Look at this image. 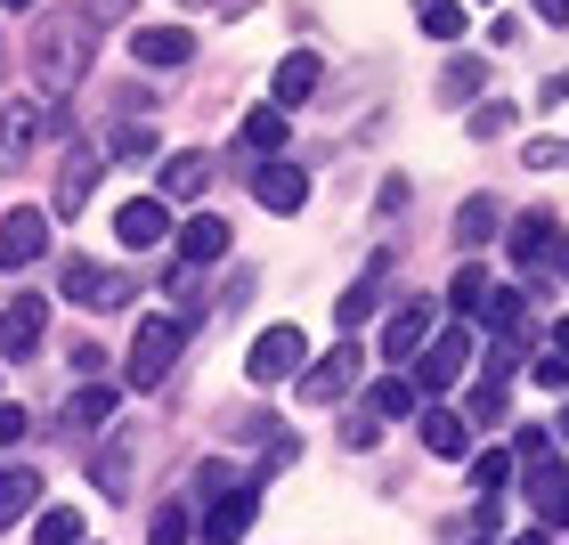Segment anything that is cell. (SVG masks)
Returning a JSON list of instances; mask_svg holds the SVG:
<instances>
[{"mask_svg": "<svg viewBox=\"0 0 569 545\" xmlns=\"http://www.w3.org/2000/svg\"><path fill=\"white\" fill-rule=\"evenodd\" d=\"M98 58V17L90 9H41L33 33H24V66H33V90L41 98H73L82 73Z\"/></svg>", "mask_w": 569, "mask_h": 545, "instance_id": "1", "label": "cell"}, {"mask_svg": "<svg viewBox=\"0 0 569 545\" xmlns=\"http://www.w3.org/2000/svg\"><path fill=\"white\" fill-rule=\"evenodd\" d=\"M179 343H188L179 318H139V334H131V392H163L171 367H179Z\"/></svg>", "mask_w": 569, "mask_h": 545, "instance_id": "2", "label": "cell"}, {"mask_svg": "<svg viewBox=\"0 0 569 545\" xmlns=\"http://www.w3.org/2000/svg\"><path fill=\"white\" fill-rule=\"evenodd\" d=\"M301 367H309V343H301V326H261V334H252V350H244V375L261 383V392L293 383Z\"/></svg>", "mask_w": 569, "mask_h": 545, "instance_id": "3", "label": "cell"}, {"mask_svg": "<svg viewBox=\"0 0 569 545\" xmlns=\"http://www.w3.org/2000/svg\"><path fill=\"white\" fill-rule=\"evenodd\" d=\"M49 122H58V107H41V98H0V171H24Z\"/></svg>", "mask_w": 569, "mask_h": 545, "instance_id": "4", "label": "cell"}, {"mask_svg": "<svg viewBox=\"0 0 569 545\" xmlns=\"http://www.w3.org/2000/svg\"><path fill=\"white\" fill-rule=\"evenodd\" d=\"M463 367H472V326H439L431 343L416 350V383H423V392H448V383H463Z\"/></svg>", "mask_w": 569, "mask_h": 545, "instance_id": "5", "label": "cell"}, {"mask_svg": "<svg viewBox=\"0 0 569 545\" xmlns=\"http://www.w3.org/2000/svg\"><path fill=\"white\" fill-rule=\"evenodd\" d=\"M114 237L131 245V252H154L163 237H179V228H171V196H131L114 212Z\"/></svg>", "mask_w": 569, "mask_h": 545, "instance_id": "6", "label": "cell"}, {"mask_svg": "<svg viewBox=\"0 0 569 545\" xmlns=\"http://www.w3.org/2000/svg\"><path fill=\"white\" fill-rule=\"evenodd\" d=\"M529 505H537V522L546 529H569V464H553V448L546 456H529Z\"/></svg>", "mask_w": 569, "mask_h": 545, "instance_id": "7", "label": "cell"}, {"mask_svg": "<svg viewBox=\"0 0 569 545\" xmlns=\"http://www.w3.org/2000/svg\"><path fill=\"white\" fill-rule=\"evenodd\" d=\"M505 252H512V269L521 277H546L561 252H553V212H521L512 220V237H505Z\"/></svg>", "mask_w": 569, "mask_h": 545, "instance_id": "8", "label": "cell"}, {"mask_svg": "<svg viewBox=\"0 0 569 545\" xmlns=\"http://www.w3.org/2000/svg\"><path fill=\"white\" fill-rule=\"evenodd\" d=\"M49 334V301L41 294H17L9 309H0V358H33Z\"/></svg>", "mask_w": 569, "mask_h": 545, "instance_id": "9", "label": "cell"}, {"mask_svg": "<svg viewBox=\"0 0 569 545\" xmlns=\"http://www.w3.org/2000/svg\"><path fill=\"white\" fill-rule=\"evenodd\" d=\"M252 196H261L269 212H301V204H309V171L284 164V155H261V171H252Z\"/></svg>", "mask_w": 569, "mask_h": 545, "instance_id": "10", "label": "cell"}, {"mask_svg": "<svg viewBox=\"0 0 569 545\" xmlns=\"http://www.w3.org/2000/svg\"><path fill=\"white\" fill-rule=\"evenodd\" d=\"M131 58L139 66H154V73H179V66H188L196 58V33H188V24H139V33H131Z\"/></svg>", "mask_w": 569, "mask_h": 545, "instance_id": "11", "label": "cell"}, {"mask_svg": "<svg viewBox=\"0 0 569 545\" xmlns=\"http://www.w3.org/2000/svg\"><path fill=\"white\" fill-rule=\"evenodd\" d=\"M350 383H358V350L342 343V350L309 358V375H301V399H309V407H333V399L350 392Z\"/></svg>", "mask_w": 569, "mask_h": 545, "instance_id": "12", "label": "cell"}, {"mask_svg": "<svg viewBox=\"0 0 569 545\" xmlns=\"http://www.w3.org/2000/svg\"><path fill=\"white\" fill-rule=\"evenodd\" d=\"M41 245H49V220L33 212V204H17V212L0 220V269H24Z\"/></svg>", "mask_w": 569, "mask_h": 545, "instance_id": "13", "label": "cell"}, {"mask_svg": "<svg viewBox=\"0 0 569 545\" xmlns=\"http://www.w3.org/2000/svg\"><path fill=\"white\" fill-rule=\"evenodd\" d=\"M252 522H261V488H237V497L212 505V522H203V545H237Z\"/></svg>", "mask_w": 569, "mask_h": 545, "instance_id": "14", "label": "cell"}, {"mask_svg": "<svg viewBox=\"0 0 569 545\" xmlns=\"http://www.w3.org/2000/svg\"><path fill=\"white\" fill-rule=\"evenodd\" d=\"M431 334H439V326H431V301H416V309H399V318L382 326V358H399V367H407V358H416V350L431 343Z\"/></svg>", "mask_w": 569, "mask_h": 545, "instance_id": "15", "label": "cell"}, {"mask_svg": "<svg viewBox=\"0 0 569 545\" xmlns=\"http://www.w3.org/2000/svg\"><path fill=\"white\" fill-rule=\"evenodd\" d=\"M90 188H98V155L90 147H73L66 164H58V220H73L90 204Z\"/></svg>", "mask_w": 569, "mask_h": 545, "instance_id": "16", "label": "cell"}, {"mask_svg": "<svg viewBox=\"0 0 569 545\" xmlns=\"http://www.w3.org/2000/svg\"><path fill=\"white\" fill-rule=\"evenodd\" d=\"M220 252H228V228H220L212 212H196L188 228H179V261H188V269H212Z\"/></svg>", "mask_w": 569, "mask_h": 545, "instance_id": "17", "label": "cell"}, {"mask_svg": "<svg viewBox=\"0 0 569 545\" xmlns=\"http://www.w3.org/2000/svg\"><path fill=\"white\" fill-rule=\"evenodd\" d=\"M203 188H212V155L188 147V155H171V164H163V196H171V204H196Z\"/></svg>", "mask_w": 569, "mask_h": 545, "instance_id": "18", "label": "cell"}, {"mask_svg": "<svg viewBox=\"0 0 569 545\" xmlns=\"http://www.w3.org/2000/svg\"><path fill=\"white\" fill-rule=\"evenodd\" d=\"M423 448L431 456H472V424H463V415H448V407H423Z\"/></svg>", "mask_w": 569, "mask_h": 545, "instance_id": "19", "label": "cell"}, {"mask_svg": "<svg viewBox=\"0 0 569 545\" xmlns=\"http://www.w3.org/2000/svg\"><path fill=\"white\" fill-rule=\"evenodd\" d=\"M33 497H41V473H24V464L0 473V529H17L24 513H33Z\"/></svg>", "mask_w": 569, "mask_h": 545, "instance_id": "20", "label": "cell"}, {"mask_svg": "<svg viewBox=\"0 0 569 545\" xmlns=\"http://www.w3.org/2000/svg\"><path fill=\"white\" fill-rule=\"evenodd\" d=\"M318 73H326V66H318V58H309V49H293V58H284V66H277V107H301V98H309V90H318Z\"/></svg>", "mask_w": 569, "mask_h": 545, "instance_id": "21", "label": "cell"}, {"mask_svg": "<svg viewBox=\"0 0 569 545\" xmlns=\"http://www.w3.org/2000/svg\"><path fill=\"white\" fill-rule=\"evenodd\" d=\"M114 407H122V392H114V383H90V392H73V407H66V424H82V432H98V424H114Z\"/></svg>", "mask_w": 569, "mask_h": 545, "instance_id": "22", "label": "cell"}, {"mask_svg": "<svg viewBox=\"0 0 569 545\" xmlns=\"http://www.w3.org/2000/svg\"><path fill=\"white\" fill-rule=\"evenodd\" d=\"M58 285H66V301H90V309H107V301H114V285L98 277V261H66Z\"/></svg>", "mask_w": 569, "mask_h": 545, "instance_id": "23", "label": "cell"}, {"mask_svg": "<svg viewBox=\"0 0 569 545\" xmlns=\"http://www.w3.org/2000/svg\"><path fill=\"white\" fill-rule=\"evenodd\" d=\"M488 237H497V204H488V196H463V212H456V245H463V252H480Z\"/></svg>", "mask_w": 569, "mask_h": 545, "instance_id": "24", "label": "cell"}, {"mask_svg": "<svg viewBox=\"0 0 569 545\" xmlns=\"http://www.w3.org/2000/svg\"><path fill=\"white\" fill-rule=\"evenodd\" d=\"M505 392H512V367L497 358V367L480 375V392H472V424H505Z\"/></svg>", "mask_w": 569, "mask_h": 545, "instance_id": "25", "label": "cell"}, {"mask_svg": "<svg viewBox=\"0 0 569 545\" xmlns=\"http://www.w3.org/2000/svg\"><path fill=\"white\" fill-rule=\"evenodd\" d=\"M367 407L391 424V415H416V375H382L375 392H367Z\"/></svg>", "mask_w": 569, "mask_h": 545, "instance_id": "26", "label": "cell"}, {"mask_svg": "<svg viewBox=\"0 0 569 545\" xmlns=\"http://www.w3.org/2000/svg\"><path fill=\"white\" fill-rule=\"evenodd\" d=\"M375 277H382V261H375L367 277H358L342 301H333V326H342V334H358V326H367V309H375Z\"/></svg>", "mask_w": 569, "mask_h": 545, "instance_id": "27", "label": "cell"}, {"mask_svg": "<svg viewBox=\"0 0 569 545\" xmlns=\"http://www.w3.org/2000/svg\"><path fill=\"white\" fill-rule=\"evenodd\" d=\"M416 24L431 41H463V0H416Z\"/></svg>", "mask_w": 569, "mask_h": 545, "instance_id": "28", "label": "cell"}, {"mask_svg": "<svg viewBox=\"0 0 569 545\" xmlns=\"http://www.w3.org/2000/svg\"><path fill=\"white\" fill-rule=\"evenodd\" d=\"M33 545H82V513H73V505H49L41 522H33Z\"/></svg>", "mask_w": 569, "mask_h": 545, "instance_id": "29", "label": "cell"}, {"mask_svg": "<svg viewBox=\"0 0 569 545\" xmlns=\"http://www.w3.org/2000/svg\"><path fill=\"white\" fill-rule=\"evenodd\" d=\"M244 147H252V155H277V147H284V107L244 115Z\"/></svg>", "mask_w": 569, "mask_h": 545, "instance_id": "30", "label": "cell"}, {"mask_svg": "<svg viewBox=\"0 0 569 545\" xmlns=\"http://www.w3.org/2000/svg\"><path fill=\"white\" fill-rule=\"evenodd\" d=\"M147 545H188V505H163V513H154V529H147Z\"/></svg>", "mask_w": 569, "mask_h": 545, "instance_id": "31", "label": "cell"}, {"mask_svg": "<svg viewBox=\"0 0 569 545\" xmlns=\"http://www.w3.org/2000/svg\"><path fill=\"white\" fill-rule=\"evenodd\" d=\"M480 82H488V66H480V58H456L439 90H448V98H480Z\"/></svg>", "mask_w": 569, "mask_h": 545, "instance_id": "32", "label": "cell"}, {"mask_svg": "<svg viewBox=\"0 0 569 545\" xmlns=\"http://www.w3.org/2000/svg\"><path fill=\"white\" fill-rule=\"evenodd\" d=\"M472 480L488 488V497H497V488L512 480V456H505V448H488V456H472Z\"/></svg>", "mask_w": 569, "mask_h": 545, "instance_id": "33", "label": "cell"}, {"mask_svg": "<svg viewBox=\"0 0 569 545\" xmlns=\"http://www.w3.org/2000/svg\"><path fill=\"white\" fill-rule=\"evenodd\" d=\"M512 131V107H505V98H488V107L472 115V139H505Z\"/></svg>", "mask_w": 569, "mask_h": 545, "instance_id": "34", "label": "cell"}, {"mask_svg": "<svg viewBox=\"0 0 569 545\" xmlns=\"http://www.w3.org/2000/svg\"><path fill=\"white\" fill-rule=\"evenodd\" d=\"M448 294H456V309H480V301H488V269H456Z\"/></svg>", "mask_w": 569, "mask_h": 545, "instance_id": "35", "label": "cell"}, {"mask_svg": "<svg viewBox=\"0 0 569 545\" xmlns=\"http://www.w3.org/2000/svg\"><path fill=\"white\" fill-rule=\"evenodd\" d=\"M90 480H98V488H107V497H114V488L131 480V464H122V456H98V464H90Z\"/></svg>", "mask_w": 569, "mask_h": 545, "instance_id": "36", "label": "cell"}, {"mask_svg": "<svg viewBox=\"0 0 569 545\" xmlns=\"http://www.w3.org/2000/svg\"><path fill=\"white\" fill-rule=\"evenodd\" d=\"M537 383H546V392H569V367H561V350H546V358H537V367H529Z\"/></svg>", "mask_w": 569, "mask_h": 545, "instance_id": "37", "label": "cell"}, {"mask_svg": "<svg viewBox=\"0 0 569 545\" xmlns=\"http://www.w3.org/2000/svg\"><path fill=\"white\" fill-rule=\"evenodd\" d=\"M375 424H382V415H375V407H367V415H350V432H342V439H350V448H375V439H382Z\"/></svg>", "mask_w": 569, "mask_h": 545, "instance_id": "38", "label": "cell"}, {"mask_svg": "<svg viewBox=\"0 0 569 545\" xmlns=\"http://www.w3.org/2000/svg\"><path fill=\"white\" fill-rule=\"evenodd\" d=\"M147 147H154V139H147L139 122H131V131H114V147H107V155H147Z\"/></svg>", "mask_w": 569, "mask_h": 545, "instance_id": "39", "label": "cell"}, {"mask_svg": "<svg viewBox=\"0 0 569 545\" xmlns=\"http://www.w3.org/2000/svg\"><path fill=\"white\" fill-rule=\"evenodd\" d=\"M24 439V407H0V448H17Z\"/></svg>", "mask_w": 569, "mask_h": 545, "instance_id": "40", "label": "cell"}, {"mask_svg": "<svg viewBox=\"0 0 569 545\" xmlns=\"http://www.w3.org/2000/svg\"><path fill=\"white\" fill-rule=\"evenodd\" d=\"M537 17H546V24H569V0H537Z\"/></svg>", "mask_w": 569, "mask_h": 545, "instance_id": "41", "label": "cell"}, {"mask_svg": "<svg viewBox=\"0 0 569 545\" xmlns=\"http://www.w3.org/2000/svg\"><path fill=\"white\" fill-rule=\"evenodd\" d=\"M90 17H131V0H90Z\"/></svg>", "mask_w": 569, "mask_h": 545, "instance_id": "42", "label": "cell"}, {"mask_svg": "<svg viewBox=\"0 0 569 545\" xmlns=\"http://www.w3.org/2000/svg\"><path fill=\"white\" fill-rule=\"evenodd\" d=\"M553 350H561V358H569V318H561V326H553Z\"/></svg>", "mask_w": 569, "mask_h": 545, "instance_id": "43", "label": "cell"}, {"mask_svg": "<svg viewBox=\"0 0 569 545\" xmlns=\"http://www.w3.org/2000/svg\"><path fill=\"white\" fill-rule=\"evenodd\" d=\"M505 545H546V537H505Z\"/></svg>", "mask_w": 569, "mask_h": 545, "instance_id": "44", "label": "cell"}, {"mask_svg": "<svg viewBox=\"0 0 569 545\" xmlns=\"http://www.w3.org/2000/svg\"><path fill=\"white\" fill-rule=\"evenodd\" d=\"M9 9H33V0H9Z\"/></svg>", "mask_w": 569, "mask_h": 545, "instance_id": "45", "label": "cell"}, {"mask_svg": "<svg viewBox=\"0 0 569 545\" xmlns=\"http://www.w3.org/2000/svg\"><path fill=\"white\" fill-rule=\"evenodd\" d=\"M188 9H203V0H188Z\"/></svg>", "mask_w": 569, "mask_h": 545, "instance_id": "46", "label": "cell"}, {"mask_svg": "<svg viewBox=\"0 0 569 545\" xmlns=\"http://www.w3.org/2000/svg\"><path fill=\"white\" fill-rule=\"evenodd\" d=\"M561 432H569V415H561Z\"/></svg>", "mask_w": 569, "mask_h": 545, "instance_id": "47", "label": "cell"}, {"mask_svg": "<svg viewBox=\"0 0 569 545\" xmlns=\"http://www.w3.org/2000/svg\"><path fill=\"white\" fill-rule=\"evenodd\" d=\"M561 269H569V261H561Z\"/></svg>", "mask_w": 569, "mask_h": 545, "instance_id": "48", "label": "cell"}, {"mask_svg": "<svg viewBox=\"0 0 569 545\" xmlns=\"http://www.w3.org/2000/svg\"><path fill=\"white\" fill-rule=\"evenodd\" d=\"M82 545H90V537H82Z\"/></svg>", "mask_w": 569, "mask_h": 545, "instance_id": "49", "label": "cell"}]
</instances>
